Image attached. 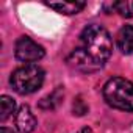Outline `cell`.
I'll use <instances>...</instances> for the list:
<instances>
[{
  "instance_id": "8992f818",
  "label": "cell",
  "mask_w": 133,
  "mask_h": 133,
  "mask_svg": "<svg viewBox=\"0 0 133 133\" xmlns=\"http://www.w3.org/2000/svg\"><path fill=\"white\" fill-rule=\"evenodd\" d=\"M14 122H16V128L19 133H31L36 127V117L35 114L31 113L30 107L28 105H22L17 113H16V117H14Z\"/></svg>"
},
{
  "instance_id": "277c9868",
  "label": "cell",
  "mask_w": 133,
  "mask_h": 133,
  "mask_svg": "<svg viewBox=\"0 0 133 133\" xmlns=\"http://www.w3.org/2000/svg\"><path fill=\"white\" fill-rule=\"evenodd\" d=\"M14 55L22 63H35V61H39L41 58H44L45 50H44L42 45H39L38 42H35L31 38L21 36L16 41Z\"/></svg>"
},
{
  "instance_id": "7a4b0ae2",
  "label": "cell",
  "mask_w": 133,
  "mask_h": 133,
  "mask_svg": "<svg viewBox=\"0 0 133 133\" xmlns=\"http://www.w3.org/2000/svg\"><path fill=\"white\" fill-rule=\"evenodd\" d=\"M103 99L105 102L122 111H133V83L124 77H113L103 85Z\"/></svg>"
},
{
  "instance_id": "7c38bea8",
  "label": "cell",
  "mask_w": 133,
  "mask_h": 133,
  "mask_svg": "<svg viewBox=\"0 0 133 133\" xmlns=\"http://www.w3.org/2000/svg\"><path fill=\"white\" fill-rule=\"evenodd\" d=\"M88 105L85 103V100L82 99V97H77L75 100H74V105H72V111H74V114L75 116H85L86 113H88Z\"/></svg>"
},
{
  "instance_id": "8fae6325",
  "label": "cell",
  "mask_w": 133,
  "mask_h": 133,
  "mask_svg": "<svg viewBox=\"0 0 133 133\" xmlns=\"http://www.w3.org/2000/svg\"><path fill=\"white\" fill-rule=\"evenodd\" d=\"M111 8L119 13L122 17H131L133 16V0H121V2L111 3Z\"/></svg>"
},
{
  "instance_id": "6da1fadb",
  "label": "cell",
  "mask_w": 133,
  "mask_h": 133,
  "mask_svg": "<svg viewBox=\"0 0 133 133\" xmlns=\"http://www.w3.org/2000/svg\"><path fill=\"white\" fill-rule=\"evenodd\" d=\"M80 41H82V49L99 64L103 66L105 61L111 56L113 41L105 27L97 24L86 25L80 35Z\"/></svg>"
},
{
  "instance_id": "5bb4252c",
  "label": "cell",
  "mask_w": 133,
  "mask_h": 133,
  "mask_svg": "<svg viewBox=\"0 0 133 133\" xmlns=\"http://www.w3.org/2000/svg\"><path fill=\"white\" fill-rule=\"evenodd\" d=\"M80 133H92V130H91V128H88V127H85Z\"/></svg>"
},
{
  "instance_id": "52a82bcc",
  "label": "cell",
  "mask_w": 133,
  "mask_h": 133,
  "mask_svg": "<svg viewBox=\"0 0 133 133\" xmlns=\"http://www.w3.org/2000/svg\"><path fill=\"white\" fill-rule=\"evenodd\" d=\"M117 47L122 53H133V25H124L117 31Z\"/></svg>"
},
{
  "instance_id": "ba28073f",
  "label": "cell",
  "mask_w": 133,
  "mask_h": 133,
  "mask_svg": "<svg viewBox=\"0 0 133 133\" xmlns=\"http://www.w3.org/2000/svg\"><path fill=\"white\" fill-rule=\"evenodd\" d=\"M45 5L59 14H68V16L77 14L86 6L85 2H47Z\"/></svg>"
},
{
  "instance_id": "4fadbf2b",
  "label": "cell",
  "mask_w": 133,
  "mask_h": 133,
  "mask_svg": "<svg viewBox=\"0 0 133 133\" xmlns=\"http://www.w3.org/2000/svg\"><path fill=\"white\" fill-rule=\"evenodd\" d=\"M0 133H14V130L13 128H8V127H2V128H0Z\"/></svg>"
},
{
  "instance_id": "9c48e42d",
  "label": "cell",
  "mask_w": 133,
  "mask_h": 133,
  "mask_svg": "<svg viewBox=\"0 0 133 133\" xmlns=\"http://www.w3.org/2000/svg\"><path fill=\"white\" fill-rule=\"evenodd\" d=\"M63 97H64L63 86H58L52 94H49L47 97H44V99L39 102V107H41L42 110H55V108L61 103Z\"/></svg>"
},
{
  "instance_id": "30bf717a",
  "label": "cell",
  "mask_w": 133,
  "mask_h": 133,
  "mask_svg": "<svg viewBox=\"0 0 133 133\" xmlns=\"http://www.w3.org/2000/svg\"><path fill=\"white\" fill-rule=\"evenodd\" d=\"M14 110H16V102L10 96L0 97V121L5 122L10 116H13Z\"/></svg>"
},
{
  "instance_id": "5b68a950",
  "label": "cell",
  "mask_w": 133,
  "mask_h": 133,
  "mask_svg": "<svg viewBox=\"0 0 133 133\" xmlns=\"http://www.w3.org/2000/svg\"><path fill=\"white\" fill-rule=\"evenodd\" d=\"M66 61H68V64L71 66L72 69L80 71V72H85V74L96 72V71H99V69L102 68V64H99L96 59H92L82 47L72 50Z\"/></svg>"
},
{
  "instance_id": "3957f363",
  "label": "cell",
  "mask_w": 133,
  "mask_h": 133,
  "mask_svg": "<svg viewBox=\"0 0 133 133\" xmlns=\"http://www.w3.org/2000/svg\"><path fill=\"white\" fill-rule=\"evenodd\" d=\"M44 71L36 64H25L22 68H17L11 77L10 83L13 89L19 94H31L36 92L44 83Z\"/></svg>"
}]
</instances>
